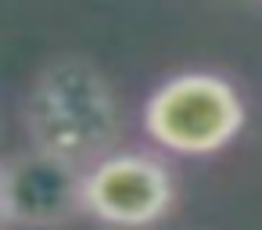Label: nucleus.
I'll list each match as a JSON object with an SVG mask.
<instances>
[{"label":"nucleus","mask_w":262,"mask_h":230,"mask_svg":"<svg viewBox=\"0 0 262 230\" xmlns=\"http://www.w3.org/2000/svg\"><path fill=\"white\" fill-rule=\"evenodd\" d=\"M18 122L29 144L79 165L115 151L122 133L119 97L108 76L79 54H61L33 76L18 101Z\"/></svg>","instance_id":"nucleus-1"},{"label":"nucleus","mask_w":262,"mask_h":230,"mask_svg":"<svg viewBox=\"0 0 262 230\" xmlns=\"http://www.w3.org/2000/svg\"><path fill=\"white\" fill-rule=\"evenodd\" d=\"M83 173L36 144L11 151L0 165V223L4 226H58L83 216Z\"/></svg>","instance_id":"nucleus-4"},{"label":"nucleus","mask_w":262,"mask_h":230,"mask_svg":"<svg viewBox=\"0 0 262 230\" xmlns=\"http://www.w3.org/2000/svg\"><path fill=\"white\" fill-rule=\"evenodd\" d=\"M176 205L169 165L147 151H108L83 173V216L104 226H151Z\"/></svg>","instance_id":"nucleus-3"},{"label":"nucleus","mask_w":262,"mask_h":230,"mask_svg":"<svg viewBox=\"0 0 262 230\" xmlns=\"http://www.w3.org/2000/svg\"><path fill=\"white\" fill-rule=\"evenodd\" d=\"M144 133L172 155H215L244 130L237 87L215 72H180L162 79L144 101Z\"/></svg>","instance_id":"nucleus-2"}]
</instances>
